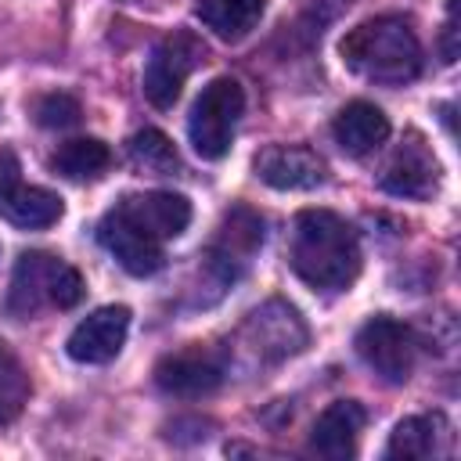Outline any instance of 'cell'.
Wrapping results in <instances>:
<instances>
[{
  "instance_id": "14",
  "label": "cell",
  "mask_w": 461,
  "mask_h": 461,
  "mask_svg": "<svg viewBox=\"0 0 461 461\" xmlns=\"http://www.w3.org/2000/svg\"><path fill=\"white\" fill-rule=\"evenodd\" d=\"M97 241L108 249V256L133 277H151L155 270H162L166 263V252H162V241L148 238L144 230H137L133 223H126L122 216L108 212L101 223H97Z\"/></svg>"
},
{
  "instance_id": "22",
  "label": "cell",
  "mask_w": 461,
  "mask_h": 461,
  "mask_svg": "<svg viewBox=\"0 0 461 461\" xmlns=\"http://www.w3.org/2000/svg\"><path fill=\"white\" fill-rule=\"evenodd\" d=\"M29 375L22 367V360L11 353V346L0 342V425H11L25 403H29Z\"/></svg>"
},
{
  "instance_id": "3",
  "label": "cell",
  "mask_w": 461,
  "mask_h": 461,
  "mask_svg": "<svg viewBox=\"0 0 461 461\" xmlns=\"http://www.w3.org/2000/svg\"><path fill=\"white\" fill-rule=\"evenodd\" d=\"M83 299V277L76 267L50 252H22L11 274V288L4 299V310L18 321L36 317L47 306L72 310Z\"/></svg>"
},
{
  "instance_id": "4",
  "label": "cell",
  "mask_w": 461,
  "mask_h": 461,
  "mask_svg": "<svg viewBox=\"0 0 461 461\" xmlns=\"http://www.w3.org/2000/svg\"><path fill=\"white\" fill-rule=\"evenodd\" d=\"M241 108H245V90H241L238 79L220 76L209 86H202V94L194 97L191 115H187L191 148L202 158H209V162L223 158L230 151V140H234Z\"/></svg>"
},
{
  "instance_id": "8",
  "label": "cell",
  "mask_w": 461,
  "mask_h": 461,
  "mask_svg": "<svg viewBox=\"0 0 461 461\" xmlns=\"http://www.w3.org/2000/svg\"><path fill=\"white\" fill-rule=\"evenodd\" d=\"M112 212L122 216L126 223H133L137 230H144L155 241H169V238L184 234L187 223H191V202L184 194H173V191H133V194H122Z\"/></svg>"
},
{
  "instance_id": "5",
  "label": "cell",
  "mask_w": 461,
  "mask_h": 461,
  "mask_svg": "<svg viewBox=\"0 0 461 461\" xmlns=\"http://www.w3.org/2000/svg\"><path fill=\"white\" fill-rule=\"evenodd\" d=\"M205 61V43L191 29H176L162 36L144 65V97L155 108H173L187 76Z\"/></svg>"
},
{
  "instance_id": "7",
  "label": "cell",
  "mask_w": 461,
  "mask_h": 461,
  "mask_svg": "<svg viewBox=\"0 0 461 461\" xmlns=\"http://www.w3.org/2000/svg\"><path fill=\"white\" fill-rule=\"evenodd\" d=\"M241 339L245 346L263 360V364H277L285 357H295L306 349V324L299 317L295 306L281 303V299H270L263 303L259 310H252L245 317V328H241Z\"/></svg>"
},
{
  "instance_id": "2",
  "label": "cell",
  "mask_w": 461,
  "mask_h": 461,
  "mask_svg": "<svg viewBox=\"0 0 461 461\" xmlns=\"http://www.w3.org/2000/svg\"><path fill=\"white\" fill-rule=\"evenodd\" d=\"M342 65L360 79L403 86L421 72V43L414 29L396 14H378L353 25L339 43Z\"/></svg>"
},
{
  "instance_id": "25",
  "label": "cell",
  "mask_w": 461,
  "mask_h": 461,
  "mask_svg": "<svg viewBox=\"0 0 461 461\" xmlns=\"http://www.w3.org/2000/svg\"><path fill=\"white\" fill-rule=\"evenodd\" d=\"M18 173H22V169H18L14 151H11V148H0V191H7L11 184H18V180H22Z\"/></svg>"
},
{
  "instance_id": "23",
  "label": "cell",
  "mask_w": 461,
  "mask_h": 461,
  "mask_svg": "<svg viewBox=\"0 0 461 461\" xmlns=\"http://www.w3.org/2000/svg\"><path fill=\"white\" fill-rule=\"evenodd\" d=\"M32 115H36V122L47 126V130H68V126L79 122L83 108H79V101H76L72 94L54 90V94H43V97L32 104Z\"/></svg>"
},
{
  "instance_id": "18",
  "label": "cell",
  "mask_w": 461,
  "mask_h": 461,
  "mask_svg": "<svg viewBox=\"0 0 461 461\" xmlns=\"http://www.w3.org/2000/svg\"><path fill=\"white\" fill-rule=\"evenodd\" d=\"M0 216L11 220L14 227H50L61 216V198L47 187H29V184H11L0 191Z\"/></svg>"
},
{
  "instance_id": "10",
  "label": "cell",
  "mask_w": 461,
  "mask_h": 461,
  "mask_svg": "<svg viewBox=\"0 0 461 461\" xmlns=\"http://www.w3.org/2000/svg\"><path fill=\"white\" fill-rule=\"evenodd\" d=\"M263 245V220L252 212V209H245V205H234L227 216H223V223H220V234H216V241H212V249H209V270L220 277V281H234L241 270H245V263L256 256V249Z\"/></svg>"
},
{
  "instance_id": "6",
  "label": "cell",
  "mask_w": 461,
  "mask_h": 461,
  "mask_svg": "<svg viewBox=\"0 0 461 461\" xmlns=\"http://www.w3.org/2000/svg\"><path fill=\"white\" fill-rule=\"evenodd\" d=\"M357 353L360 360L389 385H400L411 378L414 371V357H418V342H414V331L385 313L371 317L360 331H357Z\"/></svg>"
},
{
  "instance_id": "12",
  "label": "cell",
  "mask_w": 461,
  "mask_h": 461,
  "mask_svg": "<svg viewBox=\"0 0 461 461\" xmlns=\"http://www.w3.org/2000/svg\"><path fill=\"white\" fill-rule=\"evenodd\" d=\"M256 173L274 191H313L324 184V162L303 144H270L256 155Z\"/></svg>"
},
{
  "instance_id": "16",
  "label": "cell",
  "mask_w": 461,
  "mask_h": 461,
  "mask_svg": "<svg viewBox=\"0 0 461 461\" xmlns=\"http://www.w3.org/2000/svg\"><path fill=\"white\" fill-rule=\"evenodd\" d=\"M450 447H454V429L439 411H432V414L403 418L393 429L389 443H385V457H393V461H425V457L450 454Z\"/></svg>"
},
{
  "instance_id": "1",
  "label": "cell",
  "mask_w": 461,
  "mask_h": 461,
  "mask_svg": "<svg viewBox=\"0 0 461 461\" xmlns=\"http://www.w3.org/2000/svg\"><path fill=\"white\" fill-rule=\"evenodd\" d=\"M288 263L303 285L317 292H342L360 274L357 230L331 209H303L292 227Z\"/></svg>"
},
{
  "instance_id": "9",
  "label": "cell",
  "mask_w": 461,
  "mask_h": 461,
  "mask_svg": "<svg viewBox=\"0 0 461 461\" xmlns=\"http://www.w3.org/2000/svg\"><path fill=\"white\" fill-rule=\"evenodd\" d=\"M382 191L396 194V198H414L425 202L439 191V162L429 151V144L418 133H407V140L393 151L385 173L378 176Z\"/></svg>"
},
{
  "instance_id": "21",
  "label": "cell",
  "mask_w": 461,
  "mask_h": 461,
  "mask_svg": "<svg viewBox=\"0 0 461 461\" xmlns=\"http://www.w3.org/2000/svg\"><path fill=\"white\" fill-rule=\"evenodd\" d=\"M126 151H130V162L137 169H148L155 176H166V173H173L180 166V155H176L173 140L162 130H151V126L140 130V133H133L130 144H126Z\"/></svg>"
},
{
  "instance_id": "19",
  "label": "cell",
  "mask_w": 461,
  "mask_h": 461,
  "mask_svg": "<svg viewBox=\"0 0 461 461\" xmlns=\"http://www.w3.org/2000/svg\"><path fill=\"white\" fill-rule=\"evenodd\" d=\"M263 11H267V0H198L194 7L198 22L227 43L245 40L259 25Z\"/></svg>"
},
{
  "instance_id": "15",
  "label": "cell",
  "mask_w": 461,
  "mask_h": 461,
  "mask_svg": "<svg viewBox=\"0 0 461 461\" xmlns=\"http://www.w3.org/2000/svg\"><path fill=\"white\" fill-rule=\"evenodd\" d=\"M367 421V411L357 403V400H335L328 403L317 421H313V432H310V450L328 457V461H346L357 454V439H360V429Z\"/></svg>"
},
{
  "instance_id": "11",
  "label": "cell",
  "mask_w": 461,
  "mask_h": 461,
  "mask_svg": "<svg viewBox=\"0 0 461 461\" xmlns=\"http://www.w3.org/2000/svg\"><path fill=\"white\" fill-rule=\"evenodd\" d=\"M126 331H130V310L126 306H101L72 328L65 349L79 364H108L119 357Z\"/></svg>"
},
{
  "instance_id": "20",
  "label": "cell",
  "mask_w": 461,
  "mask_h": 461,
  "mask_svg": "<svg viewBox=\"0 0 461 461\" xmlns=\"http://www.w3.org/2000/svg\"><path fill=\"white\" fill-rule=\"evenodd\" d=\"M50 166H54L61 176L76 180V184H83V180H101V176L108 173V166H112V151H108V144L97 140V137H76V140H65V144L54 151Z\"/></svg>"
},
{
  "instance_id": "24",
  "label": "cell",
  "mask_w": 461,
  "mask_h": 461,
  "mask_svg": "<svg viewBox=\"0 0 461 461\" xmlns=\"http://www.w3.org/2000/svg\"><path fill=\"white\" fill-rule=\"evenodd\" d=\"M457 58V0L447 7V25H443V61Z\"/></svg>"
},
{
  "instance_id": "13",
  "label": "cell",
  "mask_w": 461,
  "mask_h": 461,
  "mask_svg": "<svg viewBox=\"0 0 461 461\" xmlns=\"http://www.w3.org/2000/svg\"><path fill=\"white\" fill-rule=\"evenodd\" d=\"M155 385L169 396H184V400H198L209 396L223 385V364L202 349H184V353H169L158 360L155 367Z\"/></svg>"
},
{
  "instance_id": "17",
  "label": "cell",
  "mask_w": 461,
  "mask_h": 461,
  "mask_svg": "<svg viewBox=\"0 0 461 461\" xmlns=\"http://www.w3.org/2000/svg\"><path fill=\"white\" fill-rule=\"evenodd\" d=\"M331 137H335V144H339L346 155L360 158V155L375 151L378 144H385V137H389V119H385V112H382L378 104H371V101H349V104L335 115Z\"/></svg>"
}]
</instances>
